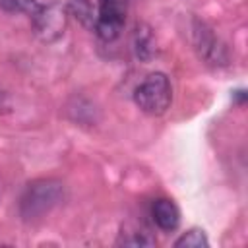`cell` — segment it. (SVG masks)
<instances>
[{"label": "cell", "mask_w": 248, "mask_h": 248, "mask_svg": "<svg viewBox=\"0 0 248 248\" xmlns=\"http://www.w3.org/2000/svg\"><path fill=\"white\" fill-rule=\"evenodd\" d=\"M174 246L176 248H207L209 240L202 229H190L188 232H184L180 238L174 240Z\"/></svg>", "instance_id": "cell-6"}, {"label": "cell", "mask_w": 248, "mask_h": 248, "mask_svg": "<svg viewBox=\"0 0 248 248\" xmlns=\"http://www.w3.org/2000/svg\"><path fill=\"white\" fill-rule=\"evenodd\" d=\"M151 217L155 221V225L161 229V231H174L178 225H180V209L176 207V203L169 198H159L153 202V207H151Z\"/></svg>", "instance_id": "cell-5"}, {"label": "cell", "mask_w": 248, "mask_h": 248, "mask_svg": "<svg viewBox=\"0 0 248 248\" xmlns=\"http://www.w3.org/2000/svg\"><path fill=\"white\" fill-rule=\"evenodd\" d=\"M172 101V87L165 74H149L134 91V103L149 116H161L167 112Z\"/></svg>", "instance_id": "cell-2"}, {"label": "cell", "mask_w": 248, "mask_h": 248, "mask_svg": "<svg viewBox=\"0 0 248 248\" xmlns=\"http://www.w3.org/2000/svg\"><path fill=\"white\" fill-rule=\"evenodd\" d=\"M64 198V184L54 178H41L27 184L21 200L19 213L25 221H35L56 207Z\"/></svg>", "instance_id": "cell-1"}, {"label": "cell", "mask_w": 248, "mask_h": 248, "mask_svg": "<svg viewBox=\"0 0 248 248\" xmlns=\"http://www.w3.org/2000/svg\"><path fill=\"white\" fill-rule=\"evenodd\" d=\"M132 0H99L93 21L95 33L103 41H114L126 21V14Z\"/></svg>", "instance_id": "cell-4"}, {"label": "cell", "mask_w": 248, "mask_h": 248, "mask_svg": "<svg viewBox=\"0 0 248 248\" xmlns=\"http://www.w3.org/2000/svg\"><path fill=\"white\" fill-rule=\"evenodd\" d=\"M35 0H0V8L8 14H19V12H27L33 6Z\"/></svg>", "instance_id": "cell-8"}, {"label": "cell", "mask_w": 248, "mask_h": 248, "mask_svg": "<svg viewBox=\"0 0 248 248\" xmlns=\"http://www.w3.org/2000/svg\"><path fill=\"white\" fill-rule=\"evenodd\" d=\"M70 8H72V12H74V14H76L83 23H91V27H93L95 14H93V10H91L89 0H72Z\"/></svg>", "instance_id": "cell-7"}, {"label": "cell", "mask_w": 248, "mask_h": 248, "mask_svg": "<svg viewBox=\"0 0 248 248\" xmlns=\"http://www.w3.org/2000/svg\"><path fill=\"white\" fill-rule=\"evenodd\" d=\"M31 23H33L35 35L41 41L52 43V41L60 39L66 31L68 10L60 2H48V4L37 6L31 16Z\"/></svg>", "instance_id": "cell-3"}]
</instances>
